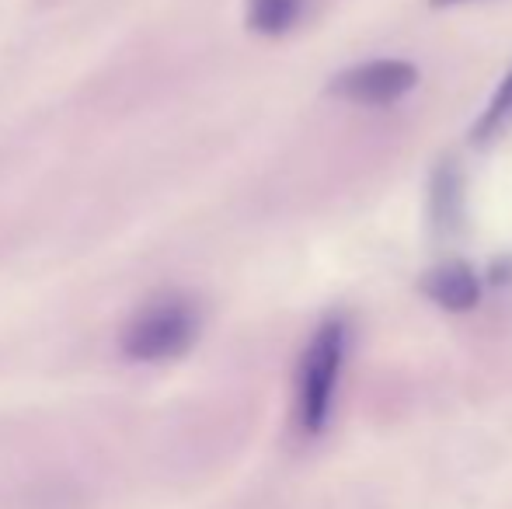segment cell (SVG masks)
<instances>
[{
    "instance_id": "6",
    "label": "cell",
    "mask_w": 512,
    "mask_h": 509,
    "mask_svg": "<svg viewBox=\"0 0 512 509\" xmlns=\"http://www.w3.org/2000/svg\"><path fill=\"white\" fill-rule=\"evenodd\" d=\"M509 126H512V67H509V74L502 77V84L492 95V102H488L485 112L478 116V123H474L471 143L474 147H488V143L499 140Z\"/></svg>"
},
{
    "instance_id": "8",
    "label": "cell",
    "mask_w": 512,
    "mask_h": 509,
    "mask_svg": "<svg viewBox=\"0 0 512 509\" xmlns=\"http://www.w3.org/2000/svg\"><path fill=\"white\" fill-rule=\"evenodd\" d=\"M432 7H453V4H467V0H429Z\"/></svg>"
},
{
    "instance_id": "7",
    "label": "cell",
    "mask_w": 512,
    "mask_h": 509,
    "mask_svg": "<svg viewBox=\"0 0 512 509\" xmlns=\"http://www.w3.org/2000/svg\"><path fill=\"white\" fill-rule=\"evenodd\" d=\"M307 0H248V25L258 35H286L304 14Z\"/></svg>"
},
{
    "instance_id": "3",
    "label": "cell",
    "mask_w": 512,
    "mask_h": 509,
    "mask_svg": "<svg viewBox=\"0 0 512 509\" xmlns=\"http://www.w3.org/2000/svg\"><path fill=\"white\" fill-rule=\"evenodd\" d=\"M418 84V67L408 60H370L356 63V67L342 70L331 77L328 95L342 98V102L370 105V109H384L408 95Z\"/></svg>"
},
{
    "instance_id": "2",
    "label": "cell",
    "mask_w": 512,
    "mask_h": 509,
    "mask_svg": "<svg viewBox=\"0 0 512 509\" xmlns=\"http://www.w3.org/2000/svg\"><path fill=\"white\" fill-rule=\"evenodd\" d=\"M199 339V311L182 293H164L140 307L122 328V356L133 363L178 360Z\"/></svg>"
},
{
    "instance_id": "4",
    "label": "cell",
    "mask_w": 512,
    "mask_h": 509,
    "mask_svg": "<svg viewBox=\"0 0 512 509\" xmlns=\"http://www.w3.org/2000/svg\"><path fill=\"white\" fill-rule=\"evenodd\" d=\"M418 290H422L432 304H439L450 314L474 311V307L481 304V276L474 272L471 262H460V258L425 272V276L418 279Z\"/></svg>"
},
{
    "instance_id": "1",
    "label": "cell",
    "mask_w": 512,
    "mask_h": 509,
    "mask_svg": "<svg viewBox=\"0 0 512 509\" xmlns=\"http://www.w3.org/2000/svg\"><path fill=\"white\" fill-rule=\"evenodd\" d=\"M349 346V321L345 314H328L310 335L297 370V426L304 436H317L331 419L338 374Z\"/></svg>"
},
{
    "instance_id": "5",
    "label": "cell",
    "mask_w": 512,
    "mask_h": 509,
    "mask_svg": "<svg viewBox=\"0 0 512 509\" xmlns=\"http://www.w3.org/2000/svg\"><path fill=\"white\" fill-rule=\"evenodd\" d=\"M429 224L439 238H453L464 224V178L450 157L436 161L429 175Z\"/></svg>"
}]
</instances>
